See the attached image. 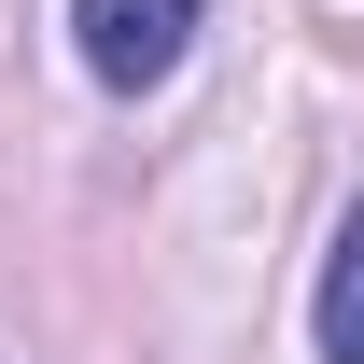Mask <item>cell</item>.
Wrapping results in <instances>:
<instances>
[{
  "mask_svg": "<svg viewBox=\"0 0 364 364\" xmlns=\"http://www.w3.org/2000/svg\"><path fill=\"white\" fill-rule=\"evenodd\" d=\"M322 364H364V210L336 225V252H322Z\"/></svg>",
  "mask_w": 364,
  "mask_h": 364,
  "instance_id": "2",
  "label": "cell"
},
{
  "mask_svg": "<svg viewBox=\"0 0 364 364\" xmlns=\"http://www.w3.org/2000/svg\"><path fill=\"white\" fill-rule=\"evenodd\" d=\"M70 28H85V70L98 85H168L182 43H196V0H70Z\"/></svg>",
  "mask_w": 364,
  "mask_h": 364,
  "instance_id": "1",
  "label": "cell"
}]
</instances>
